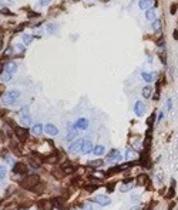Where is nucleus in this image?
I'll return each mask as SVG.
<instances>
[{"instance_id": "nucleus-1", "label": "nucleus", "mask_w": 178, "mask_h": 210, "mask_svg": "<svg viewBox=\"0 0 178 210\" xmlns=\"http://www.w3.org/2000/svg\"><path fill=\"white\" fill-rule=\"evenodd\" d=\"M19 99H20V92H19V90H10V92H7L6 95H4L3 103L4 105H13Z\"/></svg>"}, {"instance_id": "nucleus-2", "label": "nucleus", "mask_w": 178, "mask_h": 210, "mask_svg": "<svg viewBox=\"0 0 178 210\" xmlns=\"http://www.w3.org/2000/svg\"><path fill=\"white\" fill-rule=\"evenodd\" d=\"M43 132L47 136H57L59 134V129L57 126L53 125V123H47V125L43 126Z\"/></svg>"}, {"instance_id": "nucleus-3", "label": "nucleus", "mask_w": 178, "mask_h": 210, "mask_svg": "<svg viewBox=\"0 0 178 210\" xmlns=\"http://www.w3.org/2000/svg\"><path fill=\"white\" fill-rule=\"evenodd\" d=\"M81 144H83V139H80V137H76V139L70 143V146H68V152H70V153L80 152Z\"/></svg>"}, {"instance_id": "nucleus-4", "label": "nucleus", "mask_w": 178, "mask_h": 210, "mask_svg": "<svg viewBox=\"0 0 178 210\" xmlns=\"http://www.w3.org/2000/svg\"><path fill=\"white\" fill-rule=\"evenodd\" d=\"M93 202L97 204H100V206H108V204L111 203V199L107 196H103V194H98V196H94L93 197Z\"/></svg>"}, {"instance_id": "nucleus-5", "label": "nucleus", "mask_w": 178, "mask_h": 210, "mask_svg": "<svg viewBox=\"0 0 178 210\" xmlns=\"http://www.w3.org/2000/svg\"><path fill=\"white\" fill-rule=\"evenodd\" d=\"M91 150H93V143H91V140L83 139V144H81V147H80V152L83 153V154H88V153H91Z\"/></svg>"}, {"instance_id": "nucleus-6", "label": "nucleus", "mask_w": 178, "mask_h": 210, "mask_svg": "<svg viewBox=\"0 0 178 210\" xmlns=\"http://www.w3.org/2000/svg\"><path fill=\"white\" fill-rule=\"evenodd\" d=\"M76 130H87L88 129V120L86 117H80L77 122L74 123Z\"/></svg>"}, {"instance_id": "nucleus-7", "label": "nucleus", "mask_w": 178, "mask_h": 210, "mask_svg": "<svg viewBox=\"0 0 178 210\" xmlns=\"http://www.w3.org/2000/svg\"><path fill=\"white\" fill-rule=\"evenodd\" d=\"M29 107H23L21 109V125L23 126H29L31 122V117L30 115H29Z\"/></svg>"}, {"instance_id": "nucleus-8", "label": "nucleus", "mask_w": 178, "mask_h": 210, "mask_svg": "<svg viewBox=\"0 0 178 210\" xmlns=\"http://www.w3.org/2000/svg\"><path fill=\"white\" fill-rule=\"evenodd\" d=\"M134 113H135V116H143L145 113V106H144V103L143 102H140V100H137L135 102V105H134Z\"/></svg>"}, {"instance_id": "nucleus-9", "label": "nucleus", "mask_w": 178, "mask_h": 210, "mask_svg": "<svg viewBox=\"0 0 178 210\" xmlns=\"http://www.w3.org/2000/svg\"><path fill=\"white\" fill-rule=\"evenodd\" d=\"M13 172L16 174H27V166L24 163H16V166L13 167Z\"/></svg>"}, {"instance_id": "nucleus-10", "label": "nucleus", "mask_w": 178, "mask_h": 210, "mask_svg": "<svg viewBox=\"0 0 178 210\" xmlns=\"http://www.w3.org/2000/svg\"><path fill=\"white\" fill-rule=\"evenodd\" d=\"M152 0H140L138 2V7L141 9V10H148V9H151V6H152Z\"/></svg>"}, {"instance_id": "nucleus-11", "label": "nucleus", "mask_w": 178, "mask_h": 210, "mask_svg": "<svg viewBox=\"0 0 178 210\" xmlns=\"http://www.w3.org/2000/svg\"><path fill=\"white\" fill-rule=\"evenodd\" d=\"M91 153H94L96 156H103V154L105 153V147H104V146H101V144L93 146V150H91Z\"/></svg>"}, {"instance_id": "nucleus-12", "label": "nucleus", "mask_w": 178, "mask_h": 210, "mask_svg": "<svg viewBox=\"0 0 178 210\" xmlns=\"http://www.w3.org/2000/svg\"><path fill=\"white\" fill-rule=\"evenodd\" d=\"M145 19L150 22H154L155 19H157V12L154 10V9H148V10H145Z\"/></svg>"}, {"instance_id": "nucleus-13", "label": "nucleus", "mask_w": 178, "mask_h": 210, "mask_svg": "<svg viewBox=\"0 0 178 210\" xmlns=\"http://www.w3.org/2000/svg\"><path fill=\"white\" fill-rule=\"evenodd\" d=\"M31 133H33L34 136H40L41 133H43V125H41V123H36V125H33V127H31Z\"/></svg>"}, {"instance_id": "nucleus-14", "label": "nucleus", "mask_w": 178, "mask_h": 210, "mask_svg": "<svg viewBox=\"0 0 178 210\" xmlns=\"http://www.w3.org/2000/svg\"><path fill=\"white\" fill-rule=\"evenodd\" d=\"M14 132H16V134H17V137H19V139H21V140H26L27 139V130L26 129L16 127V129H14Z\"/></svg>"}, {"instance_id": "nucleus-15", "label": "nucleus", "mask_w": 178, "mask_h": 210, "mask_svg": "<svg viewBox=\"0 0 178 210\" xmlns=\"http://www.w3.org/2000/svg\"><path fill=\"white\" fill-rule=\"evenodd\" d=\"M71 127H73V125L70 126V129H68L67 134H66V140H67V142H71V140H74V139H76V136H77V130H76V129H71Z\"/></svg>"}, {"instance_id": "nucleus-16", "label": "nucleus", "mask_w": 178, "mask_h": 210, "mask_svg": "<svg viewBox=\"0 0 178 210\" xmlns=\"http://www.w3.org/2000/svg\"><path fill=\"white\" fill-rule=\"evenodd\" d=\"M16 70H17V65L14 63V61H9V63L6 65V71H7V73L13 75V73H14Z\"/></svg>"}, {"instance_id": "nucleus-17", "label": "nucleus", "mask_w": 178, "mask_h": 210, "mask_svg": "<svg viewBox=\"0 0 178 210\" xmlns=\"http://www.w3.org/2000/svg\"><path fill=\"white\" fill-rule=\"evenodd\" d=\"M121 156H120V153H118V150H111L110 153H108V160H120Z\"/></svg>"}, {"instance_id": "nucleus-18", "label": "nucleus", "mask_w": 178, "mask_h": 210, "mask_svg": "<svg viewBox=\"0 0 178 210\" xmlns=\"http://www.w3.org/2000/svg\"><path fill=\"white\" fill-rule=\"evenodd\" d=\"M10 80H12V75H10V73L4 71V73H2V75H0V81H2V83H9Z\"/></svg>"}, {"instance_id": "nucleus-19", "label": "nucleus", "mask_w": 178, "mask_h": 210, "mask_svg": "<svg viewBox=\"0 0 178 210\" xmlns=\"http://www.w3.org/2000/svg\"><path fill=\"white\" fill-rule=\"evenodd\" d=\"M151 93H152V87H151V85H147L144 89H143V96H144L145 99L150 97V96H151Z\"/></svg>"}, {"instance_id": "nucleus-20", "label": "nucleus", "mask_w": 178, "mask_h": 210, "mask_svg": "<svg viewBox=\"0 0 178 210\" xmlns=\"http://www.w3.org/2000/svg\"><path fill=\"white\" fill-rule=\"evenodd\" d=\"M141 77L145 80V83H151V81L154 80V76H152L151 73H147V71H143V73H141Z\"/></svg>"}, {"instance_id": "nucleus-21", "label": "nucleus", "mask_w": 178, "mask_h": 210, "mask_svg": "<svg viewBox=\"0 0 178 210\" xmlns=\"http://www.w3.org/2000/svg\"><path fill=\"white\" fill-rule=\"evenodd\" d=\"M33 36L31 34H23V37H21V40H23V44L24 46H29V44L33 42Z\"/></svg>"}, {"instance_id": "nucleus-22", "label": "nucleus", "mask_w": 178, "mask_h": 210, "mask_svg": "<svg viewBox=\"0 0 178 210\" xmlns=\"http://www.w3.org/2000/svg\"><path fill=\"white\" fill-rule=\"evenodd\" d=\"M63 170H64L66 174H70V173L74 172V167L71 166V163H70V164H63Z\"/></svg>"}, {"instance_id": "nucleus-23", "label": "nucleus", "mask_w": 178, "mask_h": 210, "mask_svg": "<svg viewBox=\"0 0 178 210\" xmlns=\"http://www.w3.org/2000/svg\"><path fill=\"white\" fill-rule=\"evenodd\" d=\"M160 27H161V20L155 19V20L152 22V30H154V32H158V30H160Z\"/></svg>"}, {"instance_id": "nucleus-24", "label": "nucleus", "mask_w": 178, "mask_h": 210, "mask_svg": "<svg viewBox=\"0 0 178 210\" xmlns=\"http://www.w3.org/2000/svg\"><path fill=\"white\" fill-rule=\"evenodd\" d=\"M46 30H47V33L53 34L54 32L57 30V26H56V24H53V23H50V24H47V27H46Z\"/></svg>"}, {"instance_id": "nucleus-25", "label": "nucleus", "mask_w": 178, "mask_h": 210, "mask_svg": "<svg viewBox=\"0 0 178 210\" xmlns=\"http://www.w3.org/2000/svg\"><path fill=\"white\" fill-rule=\"evenodd\" d=\"M131 189H133V184H131V183H124V184H123V186H121L120 187V192H123V193H125V192H128V190H131Z\"/></svg>"}, {"instance_id": "nucleus-26", "label": "nucleus", "mask_w": 178, "mask_h": 210, "mask_svg": "<svg viewBox=\"0 0 178 210\" xmlns=\"http://www.w3.org/2000/svg\"><path fill=\"white\" fill-rule=\"evenodd\" d=\"M104 164V162L103 160H93V162H90V166H94V167H100V166H103Z\"/></svg>"}, {"instance_id": "nucleus-27", "label": "nucleus", "mask_w": 178, "mask_h": 210, "mask_svg": "<svg viewBox=\"0 0 178 210\" xmlns=\"http://www.w3.org/2000/svg\"><path fill=\"white\" fill-rule=\"evenodd\" d=\"M7 174V169L4 166H0V179H4Z\"/></svg>"}, {"instance_id": "nucleus-28", "label": "nucleus", "mask_w": 178, "mask_h": 210, "mask_svg": "<svg viewBox=\"0 0 178 210\" xmlns=\"http://www.w3.org/2000/svg\"><path fill=\"white\" fill-rule=\"evenodd\" d=\"M131 157H133V150L131 149H127V152H125V159H131Z\"/></svg>"}, {"instance_id": "nucleus-29", "label": "nucleus", "mask_w": 178, "mask_h": 210, "mask_svg": "<svg viewBox=\"0 0 178 210\" xmlns=\"http://www.w3.org/2000/svg\"><path fill=\"white\" fill-rule=\"evenodd\" d=\"M16 49H17V51H20V53H23L26 49H24V44H16Z\"/></svg>"}, {"instance_id": "nucleus-30", "label": "nucleus", "mask_w": 178, "mask_h": 210, "mask_svg": "<svg viewBox=\"0 0 178 210\" xmlns=\"http://www.w3.org/2000/svg\"><path fill=\"white\" fill-rule=\"evenodd\" d=\"M51 0H40V6H43V7H46V6H49V3H50Z\"/></svg>"}, {"instance_id": "nucleus-31", "label": "nucleus", "mask_w": 178, "mask_h": 210, "mask_svg": "<svg viewBox=\"0 0 178 210\" xmlns=\"http://www.w3.org/2000/svg\"><path fill=\"white\" fill-rule=\"evenodd\" d=\"M165 105H167V109H168V110H170V109H171L172 107V102H171V99H168V100H167V103H165Z\"/></svg>"}, {"instance_id": "nucleus-32", "label": "nucleus", "mask_w": 178, "mask_h": 210, "mask_svg": "<svg viewBox=\"0 0 178 210\" xmlns=\"http://www.w3.org/2000/svg\"><path fill=\"white\" fill-rule=\"evenodd\" d=\"M175 12H177V6L172 4V6H171V14H175Z\"/></svg>"}, {"instance_id": "nucleus-33", "label": "nucleus", "mask_w": 178, "mask_h": 210, "mask_svg": "<svg viewBox=\"0 0 178 210\" xmlns=\"http://www.w3.org/2000/svg\"><path fill=\"white\" fill-rule=\"evenodd\" d=\"M164 116H165V115H164V113H162V112L160 113V115H158V122H160V120H161V119H164Z\"/></svg>"}, {"instance_id": "nucleus-34", "label": "nucleus", "mask_w": 178, "mask_h": 210, "mask_svg": "<svg viewBox=\"0 0 178 210\" xmlns=\"http://www.w3.org/2000/svg\"><path fill=\"white\" fill-rule=\"evenodd\" d=\"M84 210H93V209H91L90 206H86V207H84Z\"/></svg>"}, {"instance_id": "nucleus-35", "label": "nucleus", "mask_w": 178, "mask_h": 210, "mask_svg": "<svg viewBox=\"0 0 178 210\" xmlns=\"http://www.w3.org/2000/svg\"><path fill=\"white\" fill-rule=\"evenodd\" d=\"M131 210H138V207H133V209H131Z\"/></svg>"}]
</instances>
